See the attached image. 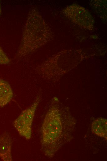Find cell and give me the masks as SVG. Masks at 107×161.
Masks as SVG:
<instances>
[{
	"mask_svg": "<svg viewBox=\"0 0 107 161\" xmlns=\"http://www.w3.org/2000/svg\"><path fill=\"white\" fill-rule=\"evenodd\" d=\"M49 27L35 9L29 13L21 42L15 55L19 59L31 54L51 38Z\"/></svg>",
	"mask_w": 107,
	"mask_h": 161,
	"instance_id": "6da1fadb",
	"label": "cell"
},
{
	"mask_svg": "<svg viewBox=\"0 0 107 161\" xmlns=\"http://www.w3.org/2000/svg\"><path fill=\"white\" fill-rule=\"evenodd\" d=\"M62 120L58 107L53 104L46 115L41 129L42 149L49 157H52L61 145Z\"/></svg>",
	"mask_w": 107,
	"mask_h": 161,
	"instance_id": "7a4b0ae2",
	"label": "cell"
},
{
	"mask_svg": "<svg viewBox=\"0 0 107 161\" xmlns=\"http://www.w3.org/2000/svg\"><path fill=\"white\" fill-rule=\"evenodd\" d=\"M40 101V97H37L31 106L23 111L13 123L20 135L27 140L31 137L32 123Z\"/></svg>",
	"mask_w": 107,
	"mask_h": 161,
	"instance_id": "3957f363",
	"label": "cell"
},
{
	"mask_svg": "<svg viewBox=\"0 0 107 161\" xmlns=\"http://www.w3.org/2000/svg\"><path fill=\"white\" fill-rule=\"evenodd\" d=\"M66 9L65 14L73 22L86 29H91L93 20L86 10L77 5L69 6Z\"/></svg>",
	"mask_w": 107,
	"mask_h": 161,
	"instance_id": "277c9868",
	"label": "cell"
},
{
	"mask_svg": "<svg viewBox=\"0 0 107 161\" xmlns=\"http://www.w3.org/2000/svg\"><path fill=\"white\" fill-rule=\"evenodd\" d=\"M12 141L9 133L5 132L0 135V158L4 161H12Z\"/></svg>",
	"mask_w": 107,
	"mask_h": 161,
	"instance_id": "5b68a950",
	"label": "cell"
},
{
	"mask_svg": "<svg viewBox=\"0 0 107 161\" xmlns=\"http://www.w3.org/2000/svg\"><path fill=\"white\" fill-rule=\"evenodd\" d=\"M13 96V92L9 84L0 79V107H3L10 102Z\"/></svg>",
	"mask_w": 107,
	"mask_h": 161,
	"instance_id": "8992f818",
	"label": "cell"
},
{
	"mask_svg": "<svg viewBox=\"0 0 107 161\" xmlns=\"http://www.w3.org/2000/svg\"><path fill=\"white\" fill-rule=\"evenodd\" d=\"M92 131L96 135L106 139V119L99 118L94 120L92 125Z\"/></svg>",
	"mask_w": 107,
	"mask_h": 161,
	"instance_id": "52a82bcc",
	"label": "cell"
},
{
	"mask_svg": "<svg viewBox=\"0 0 107 161\" xmlns=\"http://www.w3.org/2000/svg\"><path fill=\"white\" fill-rule=\"evenodd\" d=\"M10 60L0 46V64L9 63Z\"/></svg>",
	"mask_w": 107,
	"mask_h": 161,
	"instance_id": "ba28073f",
	"label": "cell"
},
{
	"mask_svg": "<svg viewBox=\"0 0 107 161\" xmlns=\"http://www.w3.org/2000/svg\"><path fill=\"white\" fill-rule=\"evenodd\" d=\"M1 13V6H0V15Z\"/></svg>",
	"mask_w": 107,
	"mask_h": 161,
	"instance_id": "9c48e42d",
	"label": "cell"
}]
</instances>
